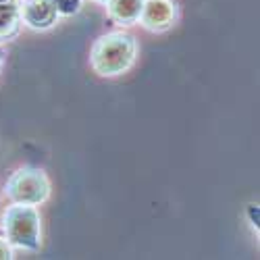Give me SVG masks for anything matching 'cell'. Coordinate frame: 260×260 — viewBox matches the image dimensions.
I'll return each mask as SVG.
<instances>
[{"mask_svg": "<svg viewBox=\"0 0 260 260\" xmlns=\"http://www.w3.org/2000/svg\"><path fill=\"white\" fill-rule=\"evenodd\" d=\"M142 7H144V0H108L106 3L111 21L125 27L138 23L142 15Z\"/></svg>", "mask_w": 260, "mask_h": 260, "instance_id": "6", "label": "cell"}, {"mask_svg": "<svg viewBox=\"0 0 260 260\" xmlns=\"http://www.w3.org/2000/svg\"><path fill=\"white\" fill-rule=\"evenodd\" d=\"M52 5L56 9L58 17H71L81 11L83 0H52Z\"/></svg>", "mask_w": 260, "mask_h": 260, "instance_id": "8", "label": "cell"}, {"mask_svg": "<svg viewBox=\"0 0 260 260\" xmlns=\"http://www.w3.org/2000/svg\"><path fill=\"white\" fill-rule=\"evenodd\" d=\"M19 7L0 5V42H9L19 34V27H21Z\"/></svg>", "mask_w": 260, "mask_h": 260, "instance_id": "7", "label": "cell"}, {"mask_svg": "<svg viewBox=\"0 0 260 260\" xmlns=\"http://www.w3.org/2000/svg\"><path fill=\"white\" fill-rule=\"evenodd\" d=\"M5 240L11 248L36 252L42 246V221L36 206L13 204L5 212Z\"/></svg>", "mask_w": 260, "mask_h": 260, "instance_id": "2", "label": "cell"}, {"mask_svg": "<svg viewBox=\"0 0 260 260\" xmlns=\"http://www.w3.org/2000/svg\"><path fill=\"white\" fill-rule=\"evenodd\" d=\"M94 3H100V5H106V3H108V0H94Z\"/></svg>", "mask_w": 260, "mask_h": 260, "instance_id": "11", "label": "cell"}, {"mask_svg": "<svg viewBox=\"0 0 260 260\" xmlns=\"http://www.w3.org/2000/svg\"><path fill=\"white\" fill-rule=\"evenodd\" d=\"M177 19V7L173 0H144L140 23L148 31H167Z\"/></svg>", "mask_w": 260, "mask_h": 260, "instance_id": "4", "label": "cell"}, {"mask_svg": "<svg viewBox=\"0 0 260 260\" xmlns=\"http://www.w3.org/2000/svg\"><path fill=\"white\" fill-rule=\"evenodd\" d=\"M136 54L138 44L134 36L125 31H113L96 40L90 54V64L102 77H117L132 67Z\"/></svg>", "mask_w": 260, "mask_h": 260, "instance_id": "1", "label": "cell"}, {"mask_svg": "<svg viewBox=\"0 0 260 260\" xmlns=\"http://www.w3.org/2000/svg\"><path fill=\"white\" fill-rule=\"evenodd\" d=\"M19 17L23 25L38 29V31H44L56 23L58 13L52 5V0H21Z\"/></svg>", "mask_w": 260, "mask_h": 260, "instance_id": "5", "label": "cell"}, {"mask_svg": "<svg viewBox=\"0 0 260 260\" xmlns=\"http://www.w3.org/2000/svg\"><path fill=\"white\" fill-rule=\"evenodd\" d=\"M5 258H13V248L5 237H0V260H5Z\"/></svg>", "mask_w": 260, "mask_h": 260, "instance_id": "9", "label": "cell"}, {"mask_svg": "<svg viewBox=\"0 0 260 260\" xmlns=\"http://www.w3.org/2000/svg\"><path fill=\"white\" fill-rule=\"evenodd\" d=\"M5 193L13 204L40 206L50 196V181L42 169L25 167V169L15 171L9 177Z\"/></svg>", "mask_w": 260, "mask_h": 260, "instance_id": "3", "label": "cell"}, {"mask_svg": "<svg viewBox=\"0 0 260 260\" xmlns=\"http://www.w3.org/2000/svg\"><path fill=\"white\" fill-rule=\"evenodd\" d=\"M0 5H9V7H19L21 0H0Z\"/></svg>", "mask_w": 260, "mask_h": 260, "instance_id": "10", "label": "cell"}]
</instances>
